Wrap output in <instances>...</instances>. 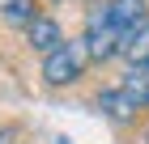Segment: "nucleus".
<instances>
[{
  "label": "nucleus",
  "instance_id": "nucleus-2",
  "mask_svg": "<svg viewBox=\"0 0 149 144\" xmlns=\"http://www.w3.org/2000/svg\"><path fill=\"white\" fill-rule=\"evenodd\" d=\"M98 110L107 114V119H136L141 110H149V72H136V68H128L124 76H119V85L102 89L98 93Z\"/></svg>",
  "mask_w": 149,
  "mask_h": 144
},
{
  "label": "nucleus",
  "instance_id": "nucleus-4",
  "mask_svg": "<svg viewBox=\"0 0 149 144\" xmlns=\"http://www.w3.org/2000/svg\"><path fill=\"white\" fill-rule=\"evenodd\" d=\"M26 43L34 47V51H43V55H51V51L64 43V34H60V21L51 17V13H34V21L26 25Z\"/></svg>",
  "mask_w": 149,
  "mask_h": 144
},
{
  "label": "nucleus",
  "instance_id": "nucleus-5",
  "mask_svg": "<svg viewBox=\"0 0 149 144\" xmlns=\"http://www.w3.org/2000/svg\"><path fill=\"white\" fill-rule=\"evenodd\" d=\"M0 17L26 30V25L34 21V0H0Z\"/></svg>",
  "mask_w": 149,
  "mask_h": 144
},
{
  "label": "nucleus",
  "instance_id": "nucleus-7",
  "mask_svg": "<svg viewBox=\"0 0 149 144\" xmlns=\"http://www.w3.org/2000/svg\"><path fill=\"white\" fill-rule=\"evenodd\" d=\"M0 144H17V132L13 127H0Z\"/></svg>",
  "mask_w": 149,
  "mask_h": 144
},
{
  "label": "nucleus",
  "instance_id": "nucleus-3",
  "mask_svg": "<svg viewBox=\"0 0 149 144\" xmlns=\"http://www.w3.org/2000/svg\"><path fill=\"white\" fill-rule=\"evenodd\" d=\"M85 64H94V59H90V47H85V38H64L51 55H43V81H47L51 89L72 85V81L85 76Z\"/></svg>",
  "mask_w": 149,
  "mask_h": 144
},
{
  "label": "nucleus",
  "instance_id": "nucleus-6",
  "mask_svg": "<svg viewBox=\"0 0 149 144\" xmlns=\"http://www.w3.org/2000/svg\"><path fill=\"white\" fill-rule=\"evenodd\" d=\"M124 64L128 68H136V72H149V25L132 38V47L124 51Z\"/></svg>",
  "mask_w": 149,
  "mask_h": 144
},
{
  "label": "nucleus",
  "instance_id": "nucleus-1",
  "mask_svg": "<svg viewBox=\"0 0 149 144\" xmlns=\"http://www.w3.org/2000/svg\"><path fill=\"white\" fill-rule=\"evenodd\" d=\"M145 25H149L145 0H107V4H98V9L90 13L81 38L90 47V59L102 64V59H111V55H124Z\"/></svg>",
  "mask_w": 149,
  "mask_h": 144
}]
</instances>
